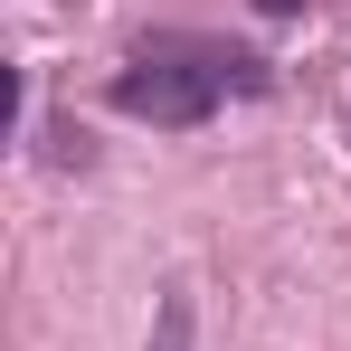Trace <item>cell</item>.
Returning <instances> with one entry per match:
<instances>
[{"label": "cell", "instance_id": "2", "mask_svg": "<svg viewBox=\"0 0 351 351\" xmlns=\"http://www.w3.org/2000/svg\"><path fill=\"white\" fill-rule=\"evenodd\" d=\"M190 332H199L190 323V285H162V313H152V342L143 351H190Z\"/></svg>", "mask_w": 351, "mask_h": 351}, {"label": "cell", "instance_id": "3", "mask_svg": "<svg viewBox=\"0 0 351 351\" xmlns=\"http://www.w3.org/2000/svg\"><path fill=\"white\" fill-rule=\"evenodd\" d=\"M247 10H266V19H294V10H304V0H247Z\"/></svg>", "mask_w": 351, "mask_h": 351}, {"label": "cell", "instance_id": "1", "mask_svg": "<svg viewBox=\"0 0 351 351\" xmlns=\"http://www.w3.org/2000/svg\"><path fill=\"white\" fill-rule=\"evenodd\" d=\"M266 86H276V66L256 58V48L199 38V29H152V38L114 66L105 95H114V114L152 123V133H199L228 95H266Z\"/></svg>", "mask_w": 351, "mask_h": 351}]
</instances>
